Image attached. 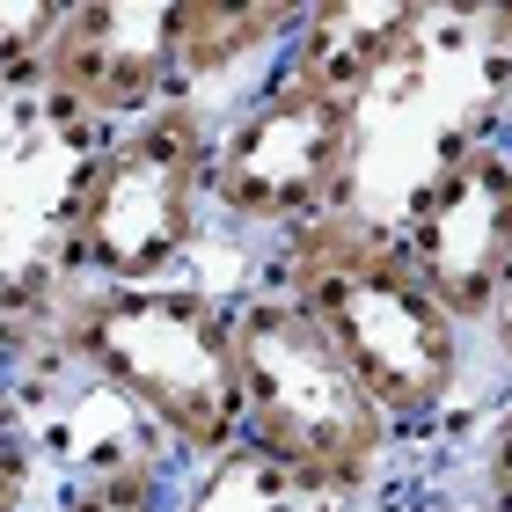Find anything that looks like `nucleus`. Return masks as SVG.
Listing matches in <instances>:
<instances>
[{
	"label": "nucleus",
	"mask_w": 512,
	"mask_h": 512,
	"mask_svg": "<svg viewBox=\"0 0 512 512\" xmlns=\"http://www.w3.org/2000/svg\"><path fill=\"white\" fill-rule=\"evenodd\" d=\"M8 374L110 395L183 476L249 439L242 330L235 293L176 278V286H74L44 330V352Z\"/></svg>",
	"instance_id": "1"
},
{
	"label": "nucleus",
	"mask_w": 512,
	"mask_h": 512,
	"mask_svg": "<svg viewBox=\"0 0 512 512\" xmlns=\"http://www.w3.org/2000/svg\"><path fill=\"white\" fill-rule=\"evenodd\" d=\"M256 278L315 315V330L352 359V374L374 388V403L395 417L403 439H432L454 425L483 344L410 271L395 220L344 205V213L271 242Z\"/></svg>",
	"instance_id": "2"
},
{
	"label": "nucleus",
	"mask_w": 512,
	"mask_h": 512,
	"mask_svg": "<svg viewBox=\"0 0 512 512\" xmlns=\"http://www.w3.org/2000/svg\"><path fill=\"white\" fill-rule=\"evenodd\" d=\"M242 330V395H249V447L286 461L322 498L374 512L410 439L374 403V388L352 374V359L315 330V315L278 286L249 278L235 286Z\"/></svg>",
	"instance_id": "3"
},
{
	"label": "nucleus",
	"mask_w": 512,
	"mask_h": 512,
	"mask_svg": "<svg viewBox=\"0 0 512 512\" xmlns=\"http://www.w3.org/2000/svg\"><path fill=\"white\" fill-rule=\"evenodd\" d=\"M220 110L176 96L154 118L110 132L81 176L66 271L74 286H176L213 220Z\"/></svg>",
	"instance_id": "4"
},
{
	"label": "nucleus",
	"mask_w": 512,
	"mask_h": 512,
	"mask_svg": "<svg viewBox=\"0 0 512 512\" xmlns=\"http://www.w3.org/2000/svg\"><path fill=\"white\" fill-rule=\"evenodd\" d=\"M359 161H366V110L278 59L220 118L213 220L256 242H286L300 227L359 205Z\"/></svg>",
	"instance_id": "5"
},
{
	"label": "nucleus",
	"mask_w": 512,
	"mask_h": 512,
	"mask_svg": "<svg viewBox=\"0 0 512 512\" xmlns=\"http://www.w3.org/2000/svg\"><path fill=\"white\" fill-rule=\"evenodd\" d=\"M410 271L454 308L461 330L483 337L512 286V154L498 132H461L417 169L395 213Z\"/></svg>",
	"instance_id": "6"
},
{
	"label": "nucleus",
	"mask_w": 512,
	"mask_h": 512,
	"mask_svg": "<svg viewBox=\"0 0 512 512\" xmlns=\"http://www.w3.org/2000/svg\"><path fill=\"white\" fill-rule=\"evenodd\" d=\"M183 0H66V30L52 44L37 103L81 132H125L154 118L183 88V44H176Z\"/></svg>",
	"instance_id": "7"
},
{
	"label": "nucleus",
	"mask_w": 512,
	"mask_h": 512,
	"mask_svg": "<svg viewBox=\"0 0 512 512\" xmlns=\"http://www.w3.org/2000/svg\"><path fill=\"white\" fill-rule=\"evenodd\" d=\"M439 22H447V8H425V0H308L286 44V66L366 110L432 52L425 37Z\"/></svg>",
	"instance_id": "8"
},
{
	"label": "nucleus",
	"mask_w": 512,
	"mask_h": 512,
	"mask_svg": "<svg viewBox=\"0 0 512 512\" xmlns=\"http://www.w3.org/2000/svg\"><path fill=\"white\" fill-rule=\"evenodd\" d=\"M308 0H183L176 8V44H183V88H227L256 66V81L286 59Z\"/></svg>",
	"instance_id": "9"
},
{
	"label": "nucleus",
	"mask_w": 512,
	"mask_h": 512,
	"mask_svg": "<svg viewBox=\"0 0 512 512\" xmlns=\"http://www.w3.org/2000/svg\"><path fill=\"white\" fill-rule=\"evenodd\" d=\"M183 505V461L161 454L147 432H118L59 483L44 512H176Z\"/></svg>",
	"instance_id": "10"
},
{
	"label": "nucleus",
	"mask_w": 512,
	"mask_h": 512,
	"mask_svg": "<svg viewBox=\"0 0 512 512\" xmlns=\"http://www.w3.org/2000/svg\"><path fill=\"white\" fill-rule=\"evenodd\" d=\"M176 512H352L337 498H322L315 483H300L286 461H271L264 447H227L220 461L183 476V505Z\"/></svg>",
	"instance_id": "11"
},
{
	"label": "nucleus",
	"mask_w": 512,
	"mask_h": 512,
	"mask_svg": "<svg viewBox=\"0 0 512 512\" xmlns=\"http://www.w3.org/2000/svg\"><path fill=\"white\" fill-rule=\"evenodd\" d=\"M59 30H66V0H22V8H0V96H8V103H37Z\"/></svg>",
	"instance_id": "12"
},
{
	"label": "nucleus",
	"mask_w": 512,
	"mask_h": 512,
	"mask_svg": "<svg viewBox=\"0 0 512 512\" xmlns=\"http://www.w3.org/2000/svg\"><path fill=\"white\" fill-rule=\"evenodd\" d=\"M461 476H469V512H512V388H498V403L483 410Z\"/></svg>",
	"instance_id": "13"
},
{
	"label": "nucleus",
	"mask_w": 512,
	"mask_h": 512,
	"mask_svg": "<svg viewBox=\"0 0 512 512\" xmlns=\"http://www.w3.org/2000/svg\"><path fill=\"white\" fill-rule=\"evenodd\" d=\"M476 344H483V359H491V374H498V381L512 388V286H505L498 315L483 322V337H476Z\"/></svg>",
	"instance_id": "14"
},
{
	"label": "nucleus",
	"mask_w": 512,
	"mask_h": 512,
	"mask_svg": "<svg viewBox=\"0 0 512 512\" xmlns=\"http://www.w3.org/2000/svg\"><path fill=\"white\" fill-rule=\"evenodd\" d=\"M461 22H469V30H483V37H491V44H483V52H498V59H512V8H469Z\"/></svg>",
	"instance_id": "15"
},
{
	"label": "nucleus",
	"mask_w": 512,
	"mask_h": 512,
	"mask_svg": "<svg viewBox=\"0 0 512 512\" xmlns=\"http://www.w3.org/2000/svg\"><path fill=\"white\" fill-rule=\"evenodd\" d=\"M498 139H505V154H512V118H505V125H498Z\"/></svg>",
	"instance_id": "16"
}]
</instances>
